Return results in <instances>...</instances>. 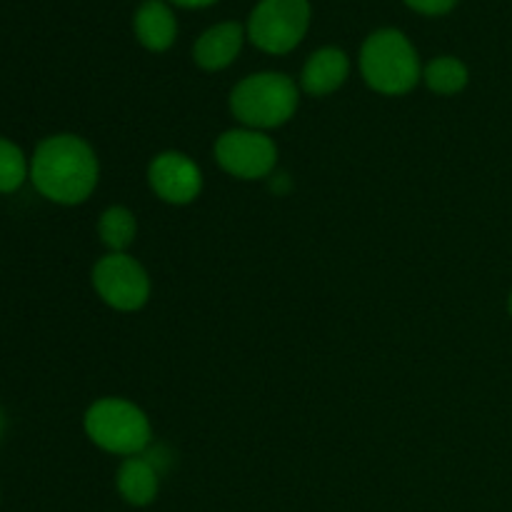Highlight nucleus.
<instances>
[{"label": "nucleus", "mask_w": 512, "mask_h": 512, "mask_svg": "<svg viewBox=\"0 0 512 512\" xmlns=\"http://www.w3.org/2000/svg\"><path fill=\"white\" fill-rule=\"evenodd\" d=\"M510 315H512V295H510Z\"/></svg>", "instance_id": "obj_19"}, {"label": "nucleus", "mask_w": 512, "mask_h": 512, "mask_svg": "<svg viewBox=\"0 0 512 512\" xmlns=\"http://www.w3.org/2000/svg\"><path fill=\"white\" fill-rule=\"evenodd\" d=\"M3 423H5V420H3V413H0V433H3Z\"/></svg>", "instance_id": "obj_18"}, {"label": "nucleus", "mask_w": 512, "mask_h": 512, "mask_svg": "<svg viewBox=\"0 0 512 512\" xmlns=\"http://www.w3.org/2000/svg\"><path fill=\"white\" fill-rule=\"evenodd\" d=\"M28 163L18 145L0 138V193H13L25 183Z\"/></svg>", "instance_id": "obj_15"}, {"label": "nucleus", "mask_w": 512, "mask_h": 512, "mask_svg": "<svg viewBox=\"0 0 512 512\" xmlns=\"http://www.w3.org/2000/svg\"><path fill=\"white\" fill-rule=\"evenodd\" d=\"M310 25L308 0H260L248 20V38L273 55L298 48Z\"/></svg>", "instance_id": "obj_5"}, {"label": "nucleus", "mask_w": 512, "mask_h": 512, "mask_svg": "<svg viewBox=\"0 0 512 512\" xmlns=\"http://www.w3.org/2000/svg\"><path fill=\"white\" fill-rule=\"evenodd\" d=\"M98 230H100V238H103V243L108 245L110 250H115V253H123V250L128 248L135 238L133 213H130L128 208H120V205L108 208L103 213V218H100Z\"/></svg>", "instance_id": "obj_14"}, {"label": "nucleus", "mask_w": 512, "mask_h": 512, "mask_svg": "<svg viewBox=\"0 0 512 512\" xmlns=\"http://www.w3.org/2000/svg\"><path fill=\"white\" fill-rule=\"evenodd\" d=\"M133 25L140 43L148 50H153V53L168 50L175 43V35H178V23H175L173 10L163 0H145L138 8V13H135Z\"/></svg>", "instance_id": "obj_11"}, {"label": "nucleus", "mask_w": 512, "mask_h": 512, "mask_svg": "<svg viewBox=\"0 0 512 512\" xmlns=\"http://www.w3.org/2000/svg\"><path fill=\"white\" fill-rule=\"evenodd\" d=\"M350 73L348 55L340 48H323L308 58L303 68V90L310 95H328L345 83Z\"/></svg>", "instance_id": "obj_10"}, {"label": "nucleus", "mask_w": 512, "mask_h": 512, "mask_svg": "<svg viewBox=\"0 0 512 512\" xmlns=\"http://www.w3.org/2000/svg\"><path fill=\"white\" fill-rule=\"evenodd\" d=\"M230 110L253 130L278 128L298 110V85L283 73L250 75L230 93Z\"/></svg>", "instance_id": "obj_3"}, {"label": "nucleus", "mask_w": 512, "mask_h": 512, "mask_svg": "<svg viewBox=\"0 0 512 512\" xmlns=\"http://www.w3.org/2000/svg\"><path fill=\"white\" fill-rule=\"evenodd\" d=\"M423 78L433 93L455 95L468 85V68L458 58L445 55V58H435L433 63H428Z\"/></svg>", "instance_id": "obj_13"}, {"label": "nucleus", "mask_w": 512, "mask_h": 512, "mask_svg": "<svg viewBox=\"0 0 512 512\" xmlns=\"http://www.w3.org/2000/svg\"><path fill=\"white\" fill-rule=\"evenodd\" d=\"M243 48V25L218 23L205 30L195 43V63L205 70H223L238 58Z\"/></svg>", "instance_id": "obj_9"}, {"label": "nucleus", "mask_w": 512, "mask_h": 512, "mask_svg": "<svg viewBox=\"0 0 512 512\" xmlns=\"http://www.w3.org/2000/svg\"><path fill=\"white\" fill-rule=\"evenodd\" d=\"M215 158L235 178L255 180L273 173L278 150L273 140L260 130H228L215 143Z\"/></svg>", "instance_id": "obj_7"}, {"label": "nucleus", "mask_w": 512, "mask_h": 512, "mask_svg": "<svg viewBox=\"0 0 512 512\" xmlns=\"http://www.w3.org/2000/svg\"><path fill=\"white\" fill-rule=\"evenodd\" d=\"M85 433L98 448L125 458L143 455L150 445V423L145 413L120 398H105L90 405L85 413Z\"/></svg>", "instance_id": "obj_4"}, {"label": "nucleus", "mask_w": 512, "mask_h": 512, "mask_svg": "<svg viewBox=\"0 0 512 512\" xmlns=\"http://www.w3.org/2000/svg\"><path fill=\"white\" fill-rule=\"evenodd\" d=\"M160 473L145 455H133L118 470V490L130 505H150L158 495Z\"/></svg>", "instance_id": "obj_12"}, {"label": "nucleus", "mask_w": 512, "mask_h": 512, "mask_svg": "<svg viewBox=\"0 0 512 512\" xmlns=\"http://www.w3.org/2000/svg\"><path fill=\"white\" fill-rule=\"evenodd\" d=\"M93 285L110 308L125 313L143 308L150 295L148 273L138 260L125 253H110L100 258L93 268Z\"/></svg>", "instance_id": "obj_6"}, {"label": "nucleus", "mask_w": 512, "mask_h": 512, "mask_svg": "<svg viewBox=\"0 0 512 512\" xmlns=\"http://www.w3.org/2000/svg\"><path fill=\"white\" fill-rule=\"evenodd\" d=\"M365 83L385 95H403L420 80V60L413 43L400 30L385 28L370 35L360 50Z\"/></svg>", "instance_id": "obj_2"}, {"label": "nucleus", "mask_w": 512, "mask_h": 512, "mask_svg": "<svg viewBox=\"0 0 512 512\" xmlns=\"http://www.w3.org/2000/svg\"><path fill=\"white\" fill-rule=\"evenodd\" d=\"M405 3L423 15H445L455 8L458 0H405Z\"/></svg>", "instance_id": "obj_16"}, {"label": "nucleus", "mask_w": 512, "mask_h": 512, "mask_svg": "<svg viewBox=\"0 0 512 512\" xmlns=\"http://www.w3.org/2000/svg\"><path fill=\"white\" fill-rule=\"evenodd\" d=\"M30 178L40 195L60 205H78L90 198L98 183V158L85 140L53 135L38 145Z\"/></svg>", "instance_id": "obj_1"}, {"label": "nucleus", "mask_w": 512, "mask_h": 512, "mask_svg": "<svg viewBox=\"0 0 512 512\" xmlns=\"http://www.w3.org/2000/svg\"><path fill=\"white\" fill-rule=\"evenodd\" d=\"M150 188L165 203L185 205L193 203L203 188L200 168L183 153H163L150 163L148 170Z\"/></svg>", "instance_id": "obj_8"}, {"label": "nucleus", "mask_w": 512, "mask_h": 512, "mask_svg": "<svg viewBox=\"0 0 512 512\" xmlns=\"http://www.w3.org/2000/svg\"><path fill=\"white\" fill-rule=\"evenodd\" d=\"M170 3L180 5V8H205V5H213L215 0H170Z\"/></svg>", "instance_id": "obj_17"}]
</instances>
